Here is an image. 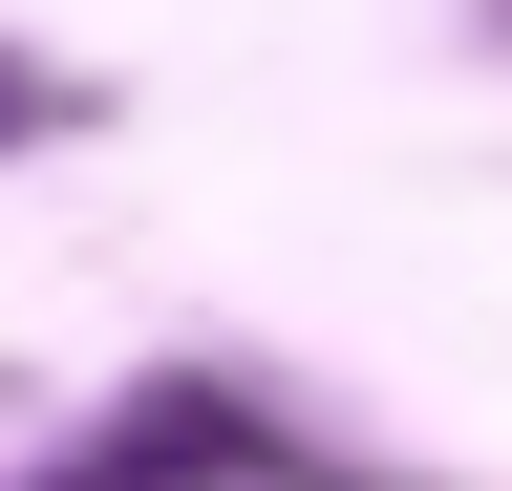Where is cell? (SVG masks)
<instances>
[{
    "label": "cell",
    "mask_w": 512,
    "mask_h": 491,
    "mask_svg": "<svg viewBox=\"0 0 512 491\" xmlns=\"http://www.w3.org/2000/svg\"><path fill=\"white\" fill-rule=\"evenodd\" d=\"M235 470H299V427L235 385H128L86 449H43V491H235Z\"/></svg>",
    "instance_id": "cell-1"
},
{
    "label": "cell",
    "mask_w": 512,
    "mask_h": 491,
    "mask_svg": "<svg viewBox=\"0 0 512 491\" xmlns=\"http://www.w3.org/2000/svg\"><path fill=\"white\" fill-rule=\"evenodd\" d=\"M22 129H64V86L22 65V43H0V150H22Z\"/></svg>",
    "instance_id": "cell-2"
}]
</instances>
